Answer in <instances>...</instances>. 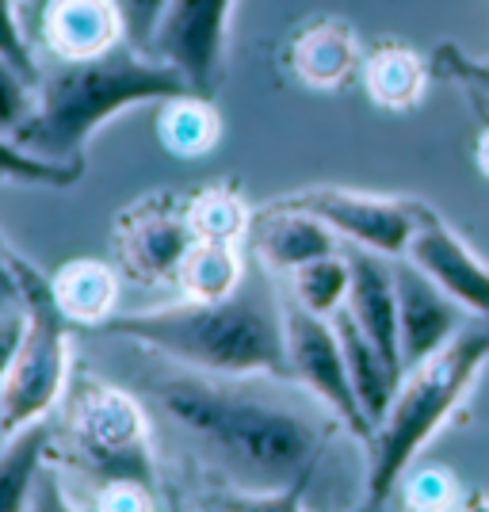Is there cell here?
<instances>
[{
    "mask_svg": "<svg viewBox=\"0 0 489 512\" xmlns=\"http://www.w3.org/2000/svg\"><path fill=\"white\" fill-rule=\"evenodd\" d=\"M35 100H39V81L16 69L8 58H0V134L16 138L23 123L35 115Z\"/></svg>",
    "mask_w": 489,
    "mask_h": 512,
    "instance_id": "27",
    "label": "cell"
},
{
    "mask_svg": "<svg viewBox=\"0 0 489 512\" xmlns=\"http://www.w3.org/2000/svg\"><path fill=\"white\" fill-rule=\"evenodd\" d=\"M0 276H12V268H8V249L0 245Z\"/></svg>",
    "mask_w": 489,
    "mask_h": 512,
    "instance_id": "39",
    "label": "cell"
},
{
    "mask_svg": "<svg viewBox=\"0 0 489 512\" xmlns=\"http://www.w3.org/2000/svg\"><path fill=\"white\" fill-rule=\"evenodd\" d=\"M486 363L489 321L470 318L436 356L405 371L386 417L367 440V505L371 509H379L394 493L409 463L455 413Z\"/></svg>",
    "mask_w": 489,
    "mask_h": 512,
    "instance_id": "4",
    "label": "cell"
},
{
    "mask_svg": "<svg viewBox=\"0 0 489 512\" xmlns=\"http://www.w3.org/2000/svg\"><path fill=\"white\" fill-rule=\"evenodd\" d=\"M50 291L54 302L65 314L69 325H85V329H100L111 314H115V302H119V276L115 268L104 260H88L77 256L62 264L54 276H50Z\"/></svg>",
    "mask_w": 489,
    "mask_h": 512,
    "instance_id": "18",
    "label": "cell"
},
{
    "mask_svg": "<svg viewBox=\"0 0 489 512\" xmlns=\"http://www.w3.org/2000/svg\"><path fill=\"white\" fill-rule=\"evenodd\" d=\"M35 31L58 62H85L127 43L115 0H50L35 16Z\"/></svg>",
    "mask_w": 489,
    "mask_h": 512,
    "instance_id": "14",
    "label": "cell"
},
{
    "mask_svg": "<svg viewBox=\"0 0 489 512\" xmlns=\"http://www.w3.org/2000/svg\"><path fill=\"white\" fill-rule=\"evenodd\" d=\"M474 161H478V169L489 176V123L482 127V134H478V146H474Z\"/></svg>",
    "mask_w": 489,
    "mask_h": 512,
    "instance_id": "36",
    "label": "cell"
},
{
    "mask_svg": "<svg viewBox=\"0 0 489 512\" xmlns=\"http://www.w3.org/2000/svg\"><path fill=\"white\" fill-rule=\"evenodd\" d=\"M192 226L184 207H165L161 199H142L115 222V253L138 283L176 279L184 253L192 249Z\"/></svg>",
    "mask_w": 489,
    "mask_h": 512,
    "instance_id": "10",
    "label": "cell"
},
{
    "mask_svg": "<svg viewBox=\"0 0 489 512\" xmlns=\"http://www.w3.org/2000/svg\"><path fill=\"white\" fill-rule=\"evenodd\" d=\"M27 512H77L69 493H65L62 478L54 467H43L39 482H35V497H31V509Z\"/></svg>",
    "mask_w": 489,
    "mask_h": 512,
    "instance_id": "33",
    "label": "cell"
},
{
    "mask_svg": "<svg viewBox=\"0 0 489 512\" xmlns=\"http://www.w3.org/2000/svg\"><path fill=\"white\" fill-rule=\"evenodd\" d=\"M276 203L314 214L348 245L383 256H405L413 230H417V214H421V203L348 192V188H306V192L283 195Z\"/></svg>",
    "mask_w": 489,
    "mask_h": 512,
    "instance_id": "8",
    "label": "cell"
},
{
    "mask_svg": "<svg viewBox=\"0 0 489 512\" xmlns=\"http://www.w3.org/2000/svg\"><path fill=\"white\" fill-rule=\"evenodd\" d=\"M245 264L234 241H203L195 237L192 249L184 253L176 268V287L184 291V299L195 302H218L230 299L237 287L245 283Z\"/></svg>",
    "mask_w": 489,
    "mask_h": 512,
    "instance_id": "21",
    "label": "cell"
},
{
    "mask_svg": "<svg viewBox=\"0 0 489 512\" xmlns=\"http://www.w3.org/2000/svg\"><path fill=\"white\" fill-rule=\"evenodd\" d=\"M333 325H337V337H341L352 390H356L363 413H367V421H371V432H375V425L386 417V409H390L394 394H398L402 375L386 363V356L379 352V344L363 333L360 321L348 314V306H341V310L333 314Z\"/></svg>",
    "mask_w": 489,
    "mask_h": 512,
    "instance_id": "17",
    "label": "cell"
},
{
    "mask_svg": "<svg viewBox=\"0 0 489 512\" xmlns=\"http://www.w3.org/2000/svg\"><path fill=\"white\" fill-rule=\"evenodd\" d=\"M8 436H12V432H8V421H4V406H0V448L8 444Z\"/></svg>",
    "mask_w": 489,
    "mask_h": 512,
    "instance_id": "38",
    "label": "cell"
},
{
    "mask_svg": "<svg viewBox=\"0 0 489 512\" xmlns=\"http://www.w3.org/2000/svg\"><path fill=\"white\" fill-rule=\"evenodd\" d=\"M184 92H195L184 73L134 43H119L96 58L58 62L50 73H43L35 115L23 123L16 142L43 161L85 165V146L92 134L119 111L161 104Z\"/></svg>",
    "mask_w": 489,
    "mask_h": 512,
    "instance_id": "3",
    "label": "cell"
},
{
    "mask_svg": "<svg viewBox=\"0 0 489 512\" xmlns=\"http://www.w3.org/2000/svg\"><path fill=\"white\" fill-rule=\"evenodd\" d=\"M172 0H115L119 16H123V31H127V43H134L138 50L153 46V35L165 20Z\"/></svg>",
    "mask_w": 489,
    "mask_h": 512,
    "instance_id": "29",
    "label": "cell"
},
{
    "mask_svg": "<svg viewBox=\"0 0 489 512\" xmlns=\"http://www.w3.org/2000/svg\"><path fill=\"white\" fill-rule=\"evenodd\" d=\"M405 260H413L470 318L489 321V268L463 237L425 207L417 214V230L405 249Z\"/></svg>",
    "mask_w": 489,
    "mask_h": 512,
    "instance_id": "11",
    "label": "cell"
},
{
    "mask_svg": "<svg viewBox=\"0 0 489 512\" xmlns=\"http://www.w3.org/2000/svg\"><path fill=\"white\" fill-rule=\"evenodd\" d=\"M23 4V12H31V16H39V12H43L46 4H50V0H20Z\"/></svg>",
    "mask_w": 489,
    "mask_h": 512,
    "instance_id": "37",
    "label": "cell"
},
{
    "mask_svg": "<svg viewBox=\"0 0 489 512\" xmlns=\"http://www.w3.org/2000/svg\"><path fill=\"white\" fill-rule=\"evenodd\" d=\"M234 4L237 0H172L149 54L184 73V81L195 92L214 96Z\"/></svg>",
    "mask_w": 489,
    "mask_h": 512,
    "instance_id": "9",
    "label": "cell"
},
{
    "mask_svg": "<svg viewBox=\"0 0 489 512\" xmlns=\"http://www.w3.org/2000/svg\"><path fill=\"white\" fill-rule=\"evenodd\" d=\"M348 287H352V268H348V256L341 249L291 272V299L298 306H306L310 314H321V318H333L348 302Z\"/></svg>",
    "mask_w": 489,
    "mask_h": 512,
    "instance_id": "23",
    "label": "cell"
},
{
    "mask_svg": "<svg viewBox=\"0 0 489 512\" xmlns=\"http://www.w3.org/2000/svg\"><path fill=\"white\" fill-rule=\"evenodd\" d=\"M184 444L230 486V493H279L310 486L321 455L325 425L314 413L272 394L214 383V375H176L153 386Z\"/></svg>",
    "mask_w": 489,
    "mask_h": 512,
    "instance_id": "1",
    "label": "cell"
},
{
    "mask_svg": "<svg viewBox=\"0 0 489 512\" xmlns=\"http://www.w3.org/2000/svg\"><path fill=\"white\" fill-rule=\"evenodd\" d=\"M184 214H188L192 234L203 237V241H234L237 245V237L249 230L245 199L234 188H226V184H214V188L195 192L184 203Z\"/></svg>",
    "mask_w": 489,
    "mask_h": 512,
    "instance_id": "24",
    "label": "cell"
},
{
    "mask_svg": "<svg viewBox=\"0 0 489 512\" xmlns=\"http://www.w3.org/2000/svg\"><path fill=\"white\" fill-rule=\"evenodd\" d=\"M283 321H287V356H291V379L306 386L321 406L329 409L352 436L371 440V421L363 413L360 398L348 379V363L337 337L333 318L310 314L295 299L283 302Z\"/></svg>",
    "mask_w": 489,
    "mask_h": 512,
    "instance_id": "7",
    "label": "cell"
},
{
    "mask_svg": "<svg viewBox=\"0 0 489 512\" xmlns=\"http://www.w3.org/2000/svg\"><path fill=\"white\" fill-rule=\"evenodd\" d=\"M287 62L302 85L341 88L360 65V43L352 27H344L341 20H318L298 31V39L287 50Z\"/></svg>",
    "mask_w": 489,
    "mask_h": 512,
    "instance_id": "16",
    "label": "cell"
},
{
    "mask_svg": "<svg viewBox=\"0 0 489 512\" xmlns=\"http://www.w3.org/2000/svg\"><path fill=\"white\" fill-rule=\"evenodd\" d=\"M8 268L16 276L20 299L27 306V333L0 383V406L8 432L43 421L69 390V321L54 302L50 279L39 276L27 260L8 253Z\"/></svg>",
    "mask_w": 489,
    "mask_h": 512,
    "instance_id": "5",
    "label": "cell"
},
{
    "mask_svg": "<svg viewBox=\"0 0 489 512\" xmlns=\"http://www.w3.org/2000/svg\"><path fill=\"white\" fill-rule=\"evenodd\" d=\"M0 58L23 69L27 77H43L39 73V62H35V50H31V39H27V27H23V4L20 0H0Z\"/></svg>",
    "mask_w": 489,
    "mask_h": 512,
    "instance_id": "28",
    "label": "cell"
},
{
    "mask_svg": "<svg viewBox=\"0 0 489 512\" xmlns=\"http://www.w3.org/2000/svg\"><path fill=\"white\" fill-rule=\"evenodd\" d=\"M428 85V65L409 46H379L363 62V88L386 111H405L421 100Z\"/></svg>",
    "mask_w": 489,
    "mask_h": 512,
    "instance_id": "22",
    "label": "cell"
},
{
    "mask_svg": "<svg viewBox=\"0 0 489 512\" xmlns=\"http://www.w3.org/2000/svg\"><path fill=\"white\" fill-rule=\"evenodd\" d=\"M96 512H157V493L149 482H134V478L100 482Z\"/></svg>",
    "mask_w": 489,
    "mask_h": 512,
    "instance_id": "30",
    "label": "cell"
},
{
    "mask_svg": "<svg viewBox=\"0 0 489 512\" xmlns=\"http://www.w3.org/2000/svg\"><path fill=\"white\" fill-rule=\"evenodd\" d=\"M85 165H58L43 161L35 153H27L8 134H0V180H16V184H39V188H69L81 180Z\"/></svg>",
    "mask_w": 489,
    "mask_h": 512,
    "instance_id": "26",
    "label": "cell"
},
{
    "mask_svg": "<svg viewBox=\"0 0 489 512\" xmlns=\"http://www.w3.org/2000/svg\"><path fill=\"white\" fill-rule=\"evenodd\" d=\"M54 440V421H31L8 436L0 448V512H27L35 497V482L46 467Z\"/></svg>",
    "mask_w": 489,
    "mask_h": 512,
    "instance_id": "20",
    "label": "cell"
},
{
    "mask_svg": "<svg viewBox=\"0 0 489 512\" xmlns=\"http://www.w3.org/2000/svg\"><path fill=\"white\" fill-rule=\"evenodd\" d=\"M337 234L314 218V214L287 207V203H272L268 211L256 218V253L268 268L276 272H298L302 264L318 260V256L337 253Z\"/></svg>",
    "mask_w": 489,
    "mask_h": 512,
    "instance_id": "15",
    "label": "cell"
},
{
    "mask_svg": "<svg viewBox=\"0 0 489 512\" xmlns=\"http://www.w3.org/2000/svg\"><path fill=\"white\" fill-rule=\"evenodd\" d=\"M100 333L142 344L165 360L214 379H291L283 302H276L264 276H245L230 299H184L107 318Z\"/></svg>",
    "mask_w": 489,
    "mask_h": 512,
    "instance_id": "2",
    "label": "cell"
},
{
    "mask_svg": "<svg viewBox=\"0 0 489 512\" xmlns=\"http://www.w3.org/2000/svg\"><path fill=\"white\" fill-rule=\"evenodd\" d=\"M394 287H398L402 363L409 371V367L425 363L428 356H436L467 325L470 314L405 256H394Z\"/></svg>",
    "mask_w": 489,
    "mask_h": 512,
    "instance_id": "12",
    "label": "cell"
},
{
    "mask_svg": "<svg viewBox=\"0 0 489 512\" xmlns=\"http://www.w3.org/2000/svg\"><path fill=\"white\" fill-rule=\"evenodd\" d=\"M306 486H291L279 493H222L218 509L226 512H302Z\"/></svg>",
    "mask_w": 489,
    "mask_h": 512,
    "instance_id": "31",
    "label": "cell"
},
{
    "mask_svg": "<svg viewBox=\"0 0 489 512\" xmlns=\"http://www.w3.org/2000/svg\"><path fill=\"white\" fill-rule=\"evenodd\" d=\"M409 501L417 509H444L447 501V474L440 470H428V474H417L409 482Z\"/></svg>",
    "mask_w": 489,
    "mask_h": 512,
    "instance_id": "34",
    "label": "cell"
},
{
    "mask_svg": "<svg viewBox=\"0 0 489 512\" xmlns=\"http://www.w3.org/2000/svg\"><path fill=\"white\" fill-rule=\"evenodd\" d=\"M218 512H226V509H218Z\"/></svg>",
    "mask_w": 489,
    "mask_h": 512,
    "instance_id": "40",
    "label": "cell"
},
{
    "mask_svg": "<svg viewBox=\"0 0 489 512\" xmlns=\"http://www.w3.org/2000/svg\"><path fill=\"white\" fill-rule=\"evenodd\" d=\"M23 333H27V306H23V299H20L0 314V383H4L8 367L16 360V352H20Z\"/></svg>",
    "mask_w": 489,
    "mask_h": 512,
    "instance_id": "32",
    "label": "cell"
},
{
    "mask_svg": "<svg viewBox=\"0 0 489 512\" xmlns=\"http://www.w3.org/2000/svg\"><path fill=\"white\" fill-rule=\"evenodd\" d=\"M157 138L161 146L180 161H199L218 150L222 142V119L211 96L184 92L157 104Z\"/></svg>",
    "mask_w": 489,
    "mask_h": 512,
    "instance_id": "19",
    "label": "cell"
},
{
    "mask_svg": "<svg viewBox=\"0 0 489 512\" xmlns=\"http://www.w3.org/2000/svg\"><path fill=\"white\" fill-rule=\"evenodd\" d=\"M348 268H352V287H348V314L360 321V329L379 344L386 363L405 375L402 363V337H398V287H394V256L371 253L360 245H348Z\"/></svg>",
    "mask_w": 489,
    "mask_h": 512,
    "instance_id": "13",
    "label": "cell"
},
{
    "mask_svg": "<svg viewBox=\"0 0 489 512\" xmlns=\"http://www.w3.org/2000/svg\"><path fill=\"white\" fill-rule=\"evenodd\" d=\"M62 402L65 444L81 459V467L100 474L104 482H119V478H134L149 486L157 482L149 417L134 402V394L96 375H81L65 390Z\"/></svg>",
    "mask_w": 489,
    "mask_h": 512,
    "instance_id": "6",
    "label": "cell"
},
{
    "mask_svg": "<svg viewBox=\"0 0 489 512\" xmlns=\"http://www.w3.org/2000/svg\"><path fill=\"white\" fill-rule=\"evenodd\" d=\"M432 69L463 92V100L470 104V111H474L478 123L486 127L489 123V58H470L463 46L444 43V46H436V54H432Z\"/></svg>",
    "mask_w": 489,
    "mask_h": 512,
    "instance_id": "25",
    "label": "cell"
},
{
    "mask_svg": "<svg viewBox=\"0 0 489 512\" xmlns=\"http://www.w3.org/2000/svg\"><path fill=\"white\" fill-rule=\"evenodd\" d=\"M12 302H20V287H16V276H0V314H4Z\"/></svg>",
    "mask_w": 489,
    "mask_h": 512,
    "instance_id": "35",
    "label": "cell"
}]
</instances>
